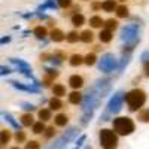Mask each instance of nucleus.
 Instances as JSON below:
<instances>
[{
    "mask_svg": "<svg viewBox=\"0 0 149 149\" xmlns=\"http://www.w3.org/2000/svg\"><path fill=\"white\" fill-rule=\"evenodd\" d=\"M10 137H12V134H10L9 130H2V131H0V145H6V143H9Z\"/></svg>",
    "mask_w": 149,
    "mask_h": 149,
    "instance_id": "c9c22d12",
    "label": "nucleus"
},
{
    "mask_svg": "<svg viewBox=\"0 0 149 149\" xmlns=\"http://www.w3.org/2000/svg\"><path fill=\"white\" fill-rule=\"evenodd\" d=\"M128 61H130V54H124V55H122V58H121V64L118 66V70H119V72H122V70H124V67H125V66L128 64Z\"/></svg>",
    "mask_w": 149,
    "mask_h": 149,
    "instance_id": "ea45409f",
    "label": "nucleus"
},
{
    "mask_svg": "<svg viewBox=\"0 0 149 149\" xmlns=\"http://www.w3.org/2000/svg\"><path fill=\"white\" fill-rule=\"evenodd\" d=\"M103 22H104V19L100 15H93L90 18V27L91 29H102L103 27Z\"/></svg>",
    "mask_w": 149,
    "mask_h": 149,
    "instance_id": "393cba45",
    "label": "nucleus"
},
{
    "mask_svg": "<svg viewBox=\"0 0 149 149\" xmlns=\"http://www.w3.org/2000/svg\"><path fill=\"white\" fill-rule=\"evenodd\" d=\"M116 6H118V2H116V0H103V2L100 3V9H103L104 12H107V14L115 12Z\"/></svg>",
    "mask_w": 149,
    "mask_h": 149,
    "instance_id": "f8f14e48",
    "label": "nucleus"
},
{
    "mask_svg": "<svg viewBox=\"0 0 149 149\" xmlns=\"http://www.w3.org/2000/svg\"><path fill=\"white\" fill-rule=\"evenodd\" d=\"M33 34L37 37V39H45V37L48 36V29L45 27V26H36L34 29H33Z\"/></svg>",
    "mask_w": 149,
    "mask_h": 149,
    "instance_id": "b1692460",
    "label": "nucleus"
},
{
    "mask_svg": "<svg viewBox=\"0 0 149 149\" xmlns=\"http://www.w3.org/2000/svg\"><path fill=\"white\" fill-rule=\"evenodd\" d=\"M140 61L143 64H146L148 61H149V51H143L142 52V55H140Z\"/></svg>",
    "mask_w": 149,
    "mask_h": 149,
    "instance_id": "c03bdc74",
    "label": "nucleus"
},
{
    "mask_svg": "<svg viewBox=\"0 0 149 149\" xmlns=\"http://www.w3.org/2000/svg\"><path fill=\"white\" fill-rule=\"evenodd\" d=\"M49 58H51V54H48V52L40 54V61H49Z\"/></svg>",
    "mask_w": 149,
    "mask_h": 149,
    "instance_id": "de8ad7c7",
    "label": "nucleus"
},
{
    "mask_svg": "<svg viewBox=\"0 0 149 149\" xmlns=\"http://www.w3.org/2000/svg\"><path fill=\"white\" fill-rule=\"evenodd\" d=\"M124 100H125L130 112H139L148 100V94L142 88H133L128 93H125Z\"/></svg>",
    "mask_w": 149,
    "mask_h": 149,
    "instance_id": "f257e3e1",
    "label": "nucleus"
},
{
    "mask_svg": "<svg viewBox=\"0 0 149 149\" xmlns=\"http://www.w3.org/2000/svg\"><path fill=\"white\" fill-rule=\"evenodd\" d=\"M9 61L14 66H17V70L18 69H31V66L27 63V61H24V60H21V58H9Z\"/></svg>",
    "mask_w": 149,
    "mask_h": 149,
    "instance_id": "a878e982",
    "label": "nucleus"
},
{
    "mask_svg": "<svg viewBox=\"0 0 149 149\" xmlns=\"http://www.w3.org/2000/svg\"><path fill=\"white\" fill-rule=\"evenodd\" d=\"M43 70H45V78L51 79V81H54V79H57L60 76V72L55 67H45Z\"/></svg>",
    "mask_w": 149,
    "mask_h": 149,
    "instance_id": "bb28decb",
    "label": "nucleus"
},
{
    "mask_svg": "<svg viewBox=\"0 0 149 149\" xmlns=\"http://www.w3.org/2000/svg\"><path fill=\"white\" fill-rule=\"evenodd\" d=\"M118 19H113V18H109V19H104V22H103V27H104V30H107V31H112L113 33L116 29H118Z\"/></svg>",
    "mask_w": 149,
    "mask_h": 149,
    "instance_id": "aec40b11",
    "label": "nucleus"
},
{
    "mask_svg": "<svg viewBox=\"0 0 149 149\" xmlns=\"http://www.w3.org/2000/svg\"><path fill=\"white\" fill-rule=\"evenodd\" d=\"M85 140H86V136H85V134H82L81 137L76 140V146H78V148H81V146H82V143H84Z\"/></svg>",
    "mask_w": 149,
    "mask_h": 149,
    "instance_id": "a18cd8bd",
    "label": "nucleus"
},
{
    "mask_svg": "<svg viewBox=\"0 0 149 149\" xmlns=\"http://www.w3.org/2000/svg\"><path fill=\"white\" fill-rule=\"evenodd\" d=\"M112 125H113V131L116 133V136H130L136 130V124L130 116H118L113 119Z\"/></svg>",
    "mask_w": 149,
    "mask_h": 149,
    "instance_id": "f03ea898",
    "label": "nucleus"
},
{
    "mask_svg": "<svg viewBox=\"0 0 149 149\" xmlns=\"http://www.w3.org/2000/svg\"><path fill=\"white\" fill-rule=\"evenodd\" d=\"M12 37L10 36H3V37H0V45H5V43H9L10 42Z\"/></svg>",
    "mask_w": 149,
    "mask_h": 149,
    "instance_id": "49530a36",
    "label": "nucleus"
},
{
    "mask_svg": "<svg viewBox=\"0 0 149 149\" xmlns=\"http://www.w3.org/2000/svg\"><path fill=\"white\" fill-rule=\"evenodd\" d=\"M116 2H122V3H124V2H125V0H116Z\"/></svg>",
    "mask_w": 149,
    "mask_h": 149,
    "instance_id": "6e6d98bb",
    "label": "nucleus"
},
{
    "mask_svg": "<svg viewBox=\"0 0 149 149\" xmlns=\"http://www.w3.org/2000/svg\"><path fill=\"white\" fill-rule=\"evenodd\" d=\"M124 95H125V93H124V91H116L113 95L109 98L107 106H106V112L102 115V119L103 121H107V116L109 115H116V113H119V112H121L122 104H124Z\"/></svg>",
    "mask_w": 149,
    "mask_h": 149,
    "instance_id": "7ed1b4c3",
    "label": "nucleus"
},
{
    "mask_svg": "<svg viewBox=\"0 0 149 149\" xmlns=\"http://www.w3.org/2000/svg\"><path fill=\"white\" fill-rule=\"evenodd\" d=\"M98 140L103 149H116L119 145V137L110 128H102L98 131Z\"/></svg>",
    "mask_w": 149,
    "mask_h": 149,
    "instance_id": "20e7f679",
    "label": "nucleus"
},
{
    "mask_svg": "<svg viewBox=\"0 0 149 149\" xmlns=\"http://www.w3.org/2000/svg\"><path fill=\"white\" fill-rule=\"evenodd\" d=\"M55 26V19L52 21V19H49V27H54Z\"/></svg>",
    "mask_w": 149,
    "mask_h": 149,
    "instance_id": "3c124183",
    "label": "nucleus"
},
{
    "mask_svg": "<svg viewBox=\"0 0 149 149\" xmlns=\"http://www.w3.org/2000/svg\"><path fill=\"white\" fill-rule=\"evenodd\" d=\"M37 116H39V121L46 122V121H49V119L52 118V112L49 110L48 107H42L39 112H37Z\"/></svg>",
    "mask_w": 149,
    "mask_h": 149,
    "instance_id": "412c9836",
    "label": "nucleus"
},
{
    "mask_svg": "<svg viewBox=\"0 0 149 149\" xmlns=\"http://www.w3.org/2000/svg\"><path fill=\"white\" fill-rule=\"evenodd\" d=\"M91 8H93V10H98V9H100V3H98V2H93Z\"/></svg>",
    "mask_w": 149,
    "mask_h": 149,
    "instance_id": "09e8293b",
    "label": "nucleus"
},
{
    "mask_svg": "<svg viewBox=\"0 0 149 149\" xmlns=\"http://www.w3.org/2000/svg\"><path fill=\"white\" fill-rule=\"evenodd\" d=\"M54 124H55L57 127H66L67 124H69V116L66 113H58L54 118Z\"/></svg>",
    "mask_w": 149,
    "mask_h": 149,
    "instance_id": "6ab92c4d",
    "label": "nucleus"
},
{
    "mask_svg": "<svg viewBox=\"0 0 149 149\" xmlns=\"http://www.w3.org/2000/svg\"><path fill=\"white\" fill-rule=\"evenodd\" d=\"M9 149H21L19 146H12V148H9Z\"/></svg>",
    "mask_w": 149,
    "mask_h": 149,
    "instance_id": "5fc2aeb1",
    "label": "nucleus"
},
{
    "mask_svg": "<svg viewBox=\"0 0 149 149\" xmlns=\"http://www.w3.org/2000/svg\"><path fill=\"white\" fill-rule=\"evenodd\" d=\"M26 139H27L26 131L19 130V131H17V133H15V140H17V143H24V142H26Z\"/></svg>",
    "mask_w": 149,
    "mask_h": 149,
    "instance_id": "58836bf2",
    "label": "nucleus"
},
{
    "mask_svg": "<svg viewBox=\"0 0 149 149\" xmlns=\"http://www.w3.org/2000/svg\"><path fill=\"white\" fill-rule=\"evenodd\" d=\"M55 133H57V130H55L54 127H48V128H45V131H43V134H45L46 139H52L54 136H55Z\"/></svg>",
    "mask_w": 149,
    "mask_h": 149,
    "instance_id": "a19ab883",
    "label": "nucleus"
},
{
    "mask_svg": "<svg viewBox=\"0 0 149 149\" xmlns=\"http://www.w3.org/2000/svg\"><path fill=\"white\" fill-rule=\"evenodd\" d=\"M64 107V103H63V100L61 98H57V97H51L48 100V109L49 110H55V112H58V110H61Z\"/></svg>",
    "mask_w": 149,
    "mask_h": 149,
    "instance_id": "1a4fd4ad",
    "label": "nucleus"
},
{
    "mask_svg": "<svg viewBox=\"0 0 149 149\" xmlns=\"http://www.w3.org/2000/svg\"><path fill=\"white\" fill-rule=\"evenodd\" d=\"M45 9H58V6H57V0H46L43 5H40L39 8H37V12L45 10Z\"/></svg>",
    "mask_w": 149,
    "mask_h": 149,
    "instance_id": "2f4dec72",
    "label": "nucleus"
},
{
    "mask_svg": "<svg viewBox=\"0 0 149 149\" xmlns=\"http://www.w3.org/2000/svg\"><path fill=\"white\" fill-rule=\"evenodd\" d=\"M112 39H113V33L112 31H107V30H100V33H98V40H100L102 43H110Z\"/></svg>",
    "mask_w": 149,
    "mask_h": 149,
    "instance_id": "a211bd4d",
    "label": "nucleus"
},
{
    "mask_svg": "<svg viewBox=\"0 0 149 149\" xmlns=\"http://www.w3.org/2000/svg\"><path fill=\"white\" fill-rule=\"evenodd\" d=\"M69 64H70L72 67H79V66H82V64H84V55H81V54H73V55L69 58Z\"/></svg>",
    "mask_w": 149,
    "mask_h": 149,
    "instance_id": "5701e85b",
    "label": "nucleus"
},
{
    "mask_svg": "<svg viewBox=\"0 0 149 149\" xmlns=\"http://www.w3.org/2000/svg\"><path fill=\"white\" fill-rule=\"evenodd\" d=\"M67 98H69V103H70V104L78 106V104L82 103V93H81V91H72V93L67 95Z\"/></svg>",
    "mask_w": 149,
    "mask_h": 149,
    "instance_id": "2eb2a0df",
    "label": "nucleus"
},
{
    "mask_svg": "<svg viewBox=\"0 0 149 149\" xmlns=\"http://www.w3.org/2000/svg\"><path fill=\"white\" fill-rule=\"evenodd\" d=\"M79 40L84 42V43H93L94 42V33H93V30L86 29L82 33H79Z\"/></svg>",
    "mask_w": 149,
    "mask_h": 149,
    "instance_id": "4468645a",
    "label": "nucleus"
},
{
    "mask_svg": "<svg viewBox=\"0 0 149 149\" xmlns=\"http://www.w3.org/2000/svg\"><path fill=\"white\" fill-rule=\"evenodd\" d=\"M66 58H67V55H66L63 51H54V54H51V58H49V61H51L52 64H55V66H60Z\"/></svg>",
    "mask_w": 149,
    "mask_h": 149,
    "instance_id": "ddd939ff",
    "label": "nucleus"
},
{
    "mask_svg": "<svg viewBox=\"0 0 149 149\" xmlns=\"http://www.w3.org/2000/svg\"><path fill=\"white\" fill-rule=\"evenodd\" d=\"M45 128H46L45 122H42V121H34V124L31 125V130H33L34 134H43Z\"/></svg>",
    "mask_w": 149,
    "mask_h": 149,
    "instance_id": "c756f323",
    "label": "nucleus"
},
{
    "mask_svg": "<svg viewBox=\"0 0 149 149\" xmlns=\"http://www.w3.org/2000/svg\"><path fill=\"white\" fill-rule=\"evenodd\" d=\"M21 109L26 110V113H31L33 110H36V106L33 103H29V102H22L21 103Z\"/></svg>",
    "mask_w": 149,
    "mask_h": 149,
    "instance_id": "e433bc0d",
    "label": "nucleus"
},
{
    "mask_svg": "<svg viewBox=\"0 0 149 149\" xmlns=\"http://www.w3.org/2000/svg\"><path fill=\"white\" fill-rule=\"evenodd\" d=\"M86 2H90V0H86Z\"/></svg>",
    "mask_w": 149,
    "mask_h": 149,
    "instance_id": "4d7b16f0",
    "label": "nucleus"
},
{
    "mask_svg": "<svg viewBox=\"0 0 149 149\" xmlns=\"http://www.w3.org/2000/svg\"><path fill=\"white\" fill-rule=\"evenodd\" d=\"M66 40L69 42V43H76L78 40H79V33L76 31V30H72V31H69L67 34H66Z\"/></svg>",
    "mask_w": 149,
    "mask_h": 149,
    "instance_id": "f704fd0d",
    "label": "nucleus"
},
{
    "mask_svg": "<svg viewBox=\"0 0 149 149\" xmlns=\"http://www.w3.org/2000/svg\"><path fill=\"white\" fill-rule=\"evenodd\" d=\"M67 145H69V140L64 137V136H61V137H58V139L54 142L52 149H64Z\"/></svg>",
    "mask_w": 149,
    "mask_h": 149,
    "instance_id": "7c9ffc66",
    "label": "nucleus"
},
{
    "mask_svg": "<svg viewBox=\"0 0 149 149\" xmlns=\"http://www.w3.org/2000/svg\"><path fill=\"white\" fill-rule=\"evenodd\" d=\"M72 5H73L72 0H57V6L60 9H69Z\"/></svg>",
    "mask_w": 149,
    "mask_h": 149,
    "instance_id": "4c0bfd02",
    "label": "nucleus"
},
{
    "mask_svg": "<svg viewBox=\"0 0 149 149\" xmlns=\"http://www.w3.org/2000/svg\"><path fill=\"white\" fill-rule=\"evenodd\" d=\"M49 36H51V40L55 42V43H60V42L66 40V33L61 29H52L51 33H49Z\"/></svg>",
    "mask_w": 149,
    "mask_h": 149,
    "instance_id": "9b49d317",
    "label": "nucleus"
},
{
    "mask_svg": "<svg viewBox=\"0 0 149 149\" xmlns=\"http://www.w3.org/2000/svg\"><path fill=\"white\" fill-rule=\"evenodd\" d=\"M19 124H21V127H31L33 124H34V118L31 113H22L19 116Z\"/></svg>",
    "mask_w": 149,
    "mask_h": 149,
    "instance_id": "f3484780",
    "label": "nucleus"
},
{
    "mask_svg": "<svg viewBox=\"0 0 149 149\" xmlns=\"http://www.w3.org/2000/svg\"><path fill=\"white\" fill-rule=\"evenodd\" d=\"M8 84H10L14 88H17V90H19V91H24V93H31V94H39L40 93V90L39 88H36V86H33V85H26V84H22V82H18V81H9Z\"/></svg>",
    "mask_w": 149,
    "mask_h": 149,
    "instance_id": "0eeeda50",
    "label": "nucleus"
},
{
    "mask_svg": "<svg viewBox=\"0 0 149 149\" xmlns=\"http://www.w3.org/2000/svg\"><path fill=\"white\" fill-rule=\"evenodd\" d=\"M51 91H52L54 97H57V98H63V97L67 95L66 85H63V84H54L52 88H51Z\"/></svg>",
    "mask_w": 149,
    "mask_h": 149,
    "instance_id": "9d476101",
    "label": "nucleus"
},
{
    "mask_svg": "<svg viewBox=\"0 0 149 149\" xmlns=\"http://www.w3.org/2000/svg\"><path fill=\"white\" fill-rule=\"evenodd\" d=\"M95 63H97V55H95V52H90V54H86V55L84 57V64H85V66L91 67V66H94Z\"/></svg>",
    "mask_w": 149,
    "mask_h": 149,
    "instance_id": "c85d7f7f",
    "label": "nucleus"
},
{
    "mask_svg": "<svg viewBox=\"0 0 149 149\" xmlns=\"http://www.w3.org/2000/svg\"><path fill=\"white\" fill-rule=\"evenodd\" d=\"M84 149H93V146H91V145H86V146H85Z\"/></svg>",
    "mask_w": 149,
    "mask_h": 149,
    "instance_id": "864d4df0",
    "label": "nucleus"
},
{
    "mask_svg": "<svg viewBox=\"0 0 149 149\" xmlns=\"http://www.w3.org/2000/svg\"><path fill=\"white\" fill-rule=\"evenodd\" d=\"M78 134H79V128H78V127H70V128H69V130H67V131H66L63 136H64V137H66V139L70 142L72 139H74V137H76Z\"/></svg>",
    "mask_w": 149,
    "mask_h": 149,
    "instance_id": "72a5a7b5",
    "label": "nucleus"
},
{
    "mask_svg": "<svg viewBox=\"0 0 149 149\" xmlns=\"http://www.w3.org/2000/svg\"><path fill=\"white\" fill-rule=\"evenodd\" d=\"M22 17H24V18H31V17H33V14H24Z\"/></svg>",
    "mask_w": 149,
    "mask_h": 149,
    "instance_id": "603ef678",
    "label": "nucleus"
},
{
    "mask_svg": "<svg viewBox=\"0 0 149 149\" xmlns=\"http://www.w3.org/2000/svg\"><path fill=\"white\" fill-rule=\"evenodd\" d=\"M9 73H14V70L6 66H0V76H5V74H9Z\"/></svg>",
    "mask_w": 149,
    "mask_h": 149,
    "instance_id": "37998d69",
    "label": "nucleus"
},
{
    "mask_svg": "<svg viewBox=\"0 0 149 149\" xmlns=\"http://www.w3.org/2000/svg\"><path fill=\"white\" fill-rule=\"evenodd\" d=\"M69 86L73 90V91H79L82 86H84V84H85V79H84V76L82 74H78V73H74V74H72V76L69 78Z\"/></svg>",
    "mask_w": 149,
    "mask_h": 149,
    "instance_id": "6e6552de",
    "label": "nucleus"
},
{
    "mask_svg": "<svg viewBox=\"0 0 149 149\" xmlns=\"http://www.w3.org/2000/svg\"><path fill=\"white\" fill-rule=\"evenodd\" d=\"M118 67V60L112 52H106L102 55V58L98 60V70L103 73H110Z\"/></svg>",
    "mask_w": 149,
    "mask_h": 149,
    "instance_id": "423d86ee",
    "label": "nucleus"
},
{
    "mask_svg": "<svg viewBox=\"0 0 149 149\" xmlns=\"http://www.w3.org/2000/svg\"><path fill=\"white\" fill-rule=\"evenodd\" d=\"M145 74H146V78H149V61L145 64Z\"/></svg>",
    "mask_w": 149,
    "mask_h": 149,
    "instance_id": "8fccbe9b",
    "label": "nucleus"
},
{
    "mask_svg": "<svg viewBox=\"0 0 149 149\" xmlns=\"http://www.w3.org/2000/svg\"><path fill=\"white\" fill-rule=\"evenodd\" d=\"M70 21H72V26L73 27H76V29H79V27H82L84 24H85V17L81 14H73L72 15V18H70Z\"/></svg>",
    "mask_w": 149,
    "mask_h": 149,
    "instance_id": "dca6fc26",
    "label": "nucleus"
},
{
    "mask_svg": "<svg viewBox=\"0 0 149 149\" xmlns=\"http://www.w3.org/2000/svg\"><path fill=\"white\" fill-rule=\"evenodd\" d=\"M115 14L118 18H127V17H130V9L125 5H118L115 9Z\"/></svg>",
    "mask_w": 149,
    "mask_h": 149,
    "instance_id": "4be33fe9",
    "label": "nucleus"
},
{
    "mask_svg": "<svg viewBox=\"0 0 149 149\" xmlns=\"http://www.w3.org/2000/svg\"><path fill=\"white\" fill-rule=\"evenodd\" d=\"M5 119H6V122H9V125H10L12 128H15L17 131H19V130H21V124H19L14 116H12L10 113H5Z\"/></svg>",
    "mask_w": 149,
    "mask_h": 149,
    "instance_id": "cd10ccee",
    "label": "nucleus"
},
{
    "mask_svg": "<svg viewBox=\"0 0 149 149\" xmlns=\"http://www.w3.org/2000/svg\"><path fill=\"white\" fill-rule=\"evenodd\" d=\"M26 149H40V142L30 140V142L26 143Z\"/></svg>",
    "mask_w": 149,
    "mask_h": 149,
    "instance_id": "79ce46f5",
    "label": "nucleus"
},
{
    "mask_svg": "<svg viewBox=\"0 0 149 149\" xmlns=\"http://www.w3.org/2000/svg\"><path fill=\"white\" fill-rule=\"evenodd\" d=\"M139 24H127L121 29V40L125 43V45H130V43H136L139 42Z\"/></svg>",
    "mask_w": 149,
    "mask_h": 149,
    "instance_id": "39448f33",
    "label": "nucleus"
},
{
    "mask_svg": "<svg viewBox=\"0 0 149 149\" xmlns=\"http://www.w3.org/2000/svg\"><path fill=\"white\" fill-rule=\"evenodd\" d=\"M137 119L140 122H149V107H145V109H140L139 113H137Z\"/></svg>",
    "mask_w": 149,
    "mask_h": 149,
    "instance_id": "473e14b6",
    "label": "nucleus"
}]
</instances>
